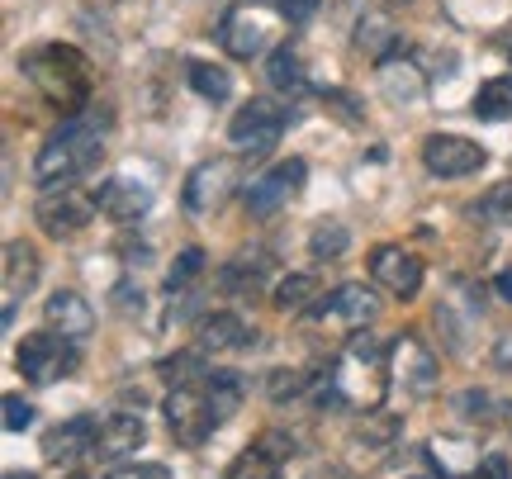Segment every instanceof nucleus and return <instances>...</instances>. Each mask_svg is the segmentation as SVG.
<instances>
[{
	"mask_svg": "<svg viewBox=\"0 0 512 479\" xmlns=\"http://www.w3.org/2000/svg\"><path fill=\"white\" fill-rule=\"evenodd\" d=\"M228 190H233L228 162H204V166H195L190 181H185V204H190L195 214H214V209L228 200Z\"/></svg>",
	"mask_w": 512,
	"mask_h": 479,
	"instance_id": "obj_13",
	"label": "nucleus"
},
{
	"mask_svg": "<svg viewBox=\"0 0 512 479\" xmlns=\"http://www.w3.org/2000/svg\"><path fill=\"white\" fill-rule=\"evenodd\" d=\"M266 81H271V86H275L280 95H304V91H309L304 62H299V53H294L290 43L271 53V62H266Z\"/></svg>",
	"mask_w": 512,
	"mask_h": 479,
	"instance_id": "obj_23",
	"label": "nucleus"
},
{
	"mask_svg": "<svg viewBox=\"0 0 512 479\" xmlns=\"http://www.w3.org/2000/svg\"><path fill=\"white\" fill-rule=\"evenodd\" d=\"M313 295H318V280L313 276H285L275 285V309L280 314H304L313 304Z\"/></svg>",
	"mask_w": 512,
	"mask_h": 479,
	"instance_id": "obj_27",
	"label": "nucleus"
},
{
	"mask_svg": "<svg viewBox=\"0 0 512 479\" xmlns=\"http://www.w3.org/2000/svg\"><path fill=\"white\" fill-rule=\"evenodd\" d=\"M19 67L57 110L81 114V105L91 100V67H86V57L76 53L72 43H43L34 53H24Z\"/></svg>",
	"mask_w": 512,
	"mask_h": 479,
	"instance_id": "obj_2",
	"label": "nucleus"
},
{
	"mask_svg": "<svg viewBox=\"0 0 512 479\" xmlns=\"http://www.w3.org/2000/svg\"><path fill=\"white\" fill-rule=\"evenodd\" d=\"M228 479H280V461H275L271 451L252 446V451H242L238 461L228 465Z\"/></svg>",
	"mask_w": 512,
	"mask_h": 479,
	"instance_id": "obj_29",
	"label": "nucleus"
},
{
	"mask_svg": "<svg viewBox=\"0 0 512 479\" xmlns=\"http://www.w3.org/2000/svg\"><path fill=\"white\" fill-rule=\"evenodd\" d=\"M275 10L290 19V24H309L318 15V0H275Z\"/></svg>",
	"mask_w": 512,
	"mask_h": 479,
	"instance_id": "obj_37",
	"label": "nucleus"
},
{
	"mask_svg": "<svg viewBox=\"0 0 512 479\" xmlns=\"http://www.w3.org/2000/svg\"><path fill=\"white\" fill-rule=\"evenodd\" d=\"M143 446V418H133V413H114V418H105L100 423V432H95V461H124V456H133Z\"/></svg>",
	"mask_w": 512,
	"mask_h": 479,
	"instance_id": "obj_14",
	"label": "nucleus"
},
{
	"mask_svg": "<svg viewBox=\"0 0 512 479\" xmlns=\"http://www.w3.org/2000/svg\"><path fill=\"white\" fill-rule=\"evenodd\" d=\"M389 370H394V380L403 389H413V394H427V389L437 385V361H432V351L422 347L418 337H403L389 347Z\"/></svg>",
	"mask_w": 512,
	"mask_h": 479,
	"instance_id": "obj_12",
	"label": "nucleus"
},
{
	"mask_svg": "<svg viewBox=\"0 0 512 479\" xmlns=\"http://www.w3.org/2000/svg\"><path fill=\"white\" fill-rule=\"evenodd\" d=\"M185 76H190V86H195L204 100H228V95H233V76L223 72V67H214V62H190Z\"/></svg>",
	"mask_w": 512,
	"mask_h": 479,
	"instance_id": "obj_28",
	"label": "nucleus"
},
{
	"mask_svg": "<svg viewBox=\"0 0 512 479\" xmlns=\"http://www.w3.org/2000/svg\"><path fill=\"white\" fill-rule=\"evenodd\" d=\"M219 285L228 290V295H238V299L261 295V285H266V257H238V261H228V266L219 271Z\"/></svg>",
	"mask_w": 512,
	"mask_h": 479,
	"instance_id": "obj_22",
	"label": "nucleus"
},
{
	"mask_svg": "<svg viewBox=\"0 0 512 479\" xmlns=\"http://www.w3.org/2000/svg\"><path fill=\"white\" fill-rule=\"evenodd\" d=\"M43 314H48V323H53L57 332H67L72 342H86V337L95 332V309L76 295V290H57V295H48Z\"/></svg>",
	"mask_w": 512,
	"mask_h": 479,
	"instance_id": "obj_16",
	"label": "nucleus"
},
{
	"mask_svg": "<svg viewBox=\"0 0 512 479\" xmlns=\"http://www.w3.org/2000/svg\"><path fill=\"white\" fill-rule=\"evenodd\" d=\"M242 394H247L242 375H233V370H209V380H204V399H209V408H214V423L219 427L228 423V418H238Z\"/></svg>",
	"mask_w": 512,
	"mask_h": 479,
	"instance_id": "obj_20",
	"label": "nucleus"
},
{
	"mask_svg": "<svg viewBox=\"0 0 512 479\" xmlns=\"http://www.w3.org/2000/svg\"><path fill=\"white\" fill-rule=\"evenodd\" d=\"M76 361H81V356H76V342L57 328L29 332L15 351V366L29 385H57V380H67L76 370Z\"/></svg>",
	"mask_w": 512,
	"mask_h": 479,
	"instance_id": "obj_3",
	"label": "nucleus"
},
{
	"mask_svg": "<svg viewBox=\"0 0 512 479\" xmlns=\"http://www.w3.org/2000/svg\"><path fill=\"white\" fill-rule=\"evenodd\" d=\"M166 423L176 432L181 446H204L209 432H214V408L204 399V385H176L166 394Z\"/></svg>",
	"mask_w": 512,
	"mask_h": 479,
	"instance_id": "obj_6",
	"label": "nucleus"
},
{
	"mask_svg": "<svg viewBox=\"0 0 512 479\" xmlns=\"http://www.w3.org/2000/svg\"><path fill=\"white\" fill-rule=\"evenodd\" d=\"M95 204H100V214L114 223H138L152 209V185L147 181H133V176H114L95 190Z\"/></svg>",
	"mask_w": 512,
	"mask_h": 479,
	"instance_id": "obj_10",
	"label": "nucleus"
},
{
	"mask_svg": "<svg viewBox=\"0 0 512 479\" xmlns=\"http://www.w3.org/2000/svg\"><path fill=\"white\" fill-rule=\"evenodd\" d=\"M494 366L503 370V375H512V328L498 332V342H494Z\"/></svg>",
	"mask_w": 512,
	"mask_h": 479,
	"instance_id": "obj_40",
	"label": "nucleus"
},
{
	"mask_svg": "<svg viewBox=\"0 0 512 479\" xmlns=\"http://www.w3.org/2000/svg\"><path fill=\"white\" fill-rule=\"evenodd\" d=\"M318 314H337L347 328H366L380 314V299L370 295L366 285H342V290L328 295V304H318Z\"/></svg>",
	"mask_w": 512,
	"mask_h": 479,
	"instance_id": "obj_18",
	"label": "nucleus"
},
{
	"mask_svg": "<svg viewBox=\"0 0 512 479\" xmlns=\"http://www.w3.org/2000/svg\"><path fill=\"white\" fill-rule=\"evenodd\" d=\"M290 124V110L285 105H275V100H247L238 114H233V124H228V143L242 152V157H261V152H271L280 143V133Z\"/></svg>",
	"mask_w": 512,
	"mask_h": 479,
	"instance_id": "obj_4",
	"label": "nucleus"
},
{
	"mask_svg": "<svg viewBox=\"0 0 512 479\" xmlns=\"http://www.w3.org/2000/svg\"><path fill=\"white\" fill-rule=\"evenodd\" d=\"M484 162H489V152L479 148V143H470V138H460V133H432V138L422 143V166H427L432 176H446V181L475 176Z\"/></svg>",
	"mask_w": 512,
	"mask_h": 479,
	"instance_id": "obj_7",
	"label": "nucleus"
},
{
	"mask_svg": "<svg viewBox=\"0 0 512 479\" xmlns=\"http://www.w3.org/2000/svg\"><path fill=\"white\" fill-rule=\"evenodd\" d=\"M347 247H351V233L342 228L337 219L328 223H318L309 233V257L313 261H337V257H347Z\"/></svg>",
	"mask_w": 512,
	"mask_h": 479,
	"instance_id": "obj_26",
	"label": "nucleus"
},
{
	"mask_svg": "<svg viewBox=\"0 0 512 479\" xmlns=\"http://www.w3.org/2000/svg\"><path fill=\"white\" fill-rule=\"evenodd\" d=\"M304 176H309L304 157L275 162L266 176H256V181L247 185V214H252V219H271V214H280V209L304 190Z\"/></svg>",
	"mask_w": 512,
	"mask_h": 479,
	"instance_id": "obj_5",
	"label": "nucleus"
},
{
	"mask_svg": "<svg viewBox=\"0 0 512 479\" xmlns=\"http://www.w3.org/2000/svg\"><path fill=\"white\" fill-rule=\"evenodd\" d=\"M162 375L171 380V389L176 385H204V380H209V370H204V361L195 356V351H176V356H166Z\"/></svg>",
	"mask_w": 512,
	"mask_h": 479,
	"instance_id": "obj_30",
	"label": "nucleus"
},
{
	"mask_svg": "<svg viewBox=\"0 0 512 479\" xmlns=\"http://www.w3.org/2000/svg\"><path fill=\"white\" fill-rule=\"evenodd\" d=\"M29 423H34V408L24 404L19 394H10V399H5V432H24Z\"/></svg>",
	"mask_w": 512,
	"mask_h": 479,
	"instance_id": "obj_36",
	"label": "nucleus"
},
{
	"mask_svg": "<svg viewBox=\"0 0 512 479\" xmlns=\"http://www.w3.org/2000/svg\"><path fill=\"white\" fill-rule=\"evenodd\" d=\"M219 38H223V48H228V57H256L261 53V43H266V29L256 24L247 10H233V15L223 19V29H219Z\"/></svg>",
	"mask_w": 512,
	"mask_h": 479,
	"instance_id": "obj_21",
	"label": "nucleus"
},
{
	"mask_svg": "<svg viewBox=\"0 0 512 479\" xmlns=\"http://www.w3.org/2000/svg\"><path fill=\"white\" fill-rule=\"evenodd\" d=\"M403 437V423L394 413H370L366 423L351 432V446H356V456H366V465H380Z\"/></svg>",
	"mask_w": 512,
	"mask_h": 479,
	"instance_id": "obj_17",
	"label": "nucleus"
},
{
	"mask_svg": "<svg viewBox=\"0 0 512 479\" xmlns=\"http://www.w3.org/2000/svg\"><path fill=\"white\" fill-rule=\"evenodd\" d=\"M304 479H351V475H347V470H337V465H313Z\"/></svg>",
	"mask_w": 512,
	"mask_h": 479,
	"instance_id": "obj_41",
	"label": "nucleus"
},
{
	"mask_svg": "<svg viewBox=\"0 0 512 479\" xmlns=\"http://www.w3.org/2000/svg\"><path fill=\"white\" fill-rule=\"evenodd\" d=\"M470 479H512V475H508V461H503V456H484V461H475V475Z\"/></svg>",
	"mask_w": 512,
	"mask_h": 479,
	"instance_id": "obj_39",
	"label": "nucleus"
},
{
	"mask_svg": "<svg viewBox=\"0 0 512 479\" xmlns=\"http://www.w3.org/2000/svg\"><path fill=\"white\" fill-rule=\"evenodd\" d=\"M413 479H418V475H413Z\"/></svg>",
	"mask_w": 512,
	"mask_h": 479,
	"instance_id": "obj_45",
	"label": "nucleus"
},
{
	"mask_svg": "<svg viewBox=\"0 0 512 479\" xmlns=\"http://www.w3.org/2000/svg\"><path fill=\"white\" fill-rule=\"evenodd\" d=\"M110 479H171V470L157 461H143V465H119Z\"/></svg>",
	"mask_w": 512,
	"mask_h": 479,
	"instance_id": "obj_38",
	"label": "nucleus"
},
{
	"mask_svg": "<svg viewBox=\"0 0 512 479\" xmlns=\"http://www.w3.org/2000/svg\"><path fill=\"white\" fill-rule=\"evenodd\" d=\"M475 214H484L489 223H512V181L494 185V190H489V195L479 200Z\"/></svg>",
	"mask_w": 512,
	"mask_h": 479,
	"instance_id": "obj_32",
	"label": "nucleus"
},
{
	"mask_svg": "<svg viewBox=\"0 0 512 479\" xmlns=\"http://www.w3.org/2000/svg\"><path fill=\"white\" fill-rule=\"evenodd\" d=\"M489 394L484 389H465V394H456V408L465 413V418H479V423H494V413H489Z\"/></svg>",
	"mask_w": 512,
	"mask_h": 479,
	"instance_id": "obj_34",
	"label": "nucleus"
},
{
	"mask_svg": "<svg viewBox=\"0 0 512 479\" xmlns=\"http://www.w3.org/2000/svg\"><path fill=\"white\" fill-rule=\"evenodd\" d=\"M389 5H413V0H389Z\"/></svg>",
	"mask_w": 512,
	"mask_h": 479,
	"instance_id": "obj_44",
	"label": "nucleus"
},
{
	"mask_svg": "<svg viewBox=\"0 0 512 479\" xmlns=\"http://www.w3.org/2000/svg\"><path fill=\"white\" fill-rule=\"evenodd\" d=\"M95 423L91 413H81V418H67V423H57L48 437H43V461L48 465H76L81 456H91L95 451Z\"/></svg>",
	"mask_w": 512,
	"mask_h": 479,
	"instance_id": "obj_11",
	"label": "nucleus"
},
{
	"mask_svg": "<svg viewBox=\"0 0 512 479\" xmlns=\"http://www.w3.org/2000/svg\"><path fill=\"white\" fill-rule=\"evenodd\" d=\"M356 48H361V53H370L375 62H389V53L399 48V34L389 29V19L366 15V19H361V29H356Z\"/></svg>",
	"mask_w": 512,
	"mask_h": 479,
	"instance_id": "obj_25",
	"label": "nucleus"
},
{
	"mask_svg": "<svg viewBox=\"0 0 512 479\" xmlns=\"http://www.w3.org/2000/svg\"><path fill=\"white\" fill-rule=\"evenodd\" d=\"M5 479H34V475H24V470H10V475H5Z\"/></svg>",
	"mask_w": 512,
	"mask_h": 479,
	"instance_id": "obj_43",
	"label": "nucleus"
},
{
	"mask_svg": "<svg viewBox=\"0 0 512 479\" xmlns=\"http://www.w3.org/2000/svg\"><path fill=\"white\" fill-rule=\"evenodd\" d=\"M105 152V114H72L62 129L48 133V143L34 157V181L38 185H67L86 176Z\"/></svg>",
	"mask_w": 512,
	"mask_h": 479,
	"instance_id": "obj_1",
	"label": "nucleus"
},
{
	"mask_svg": "<svg viewBox=\"0 0 512 479\" xmlns=\"http://www.w3.org/2000/svg\"><path fill=\"white\" fill-rule=\"evenodd\" d=\"M370 280L399 299H413L422 290V261L403 247H375L370 252Z\"/></svg>",
	"mask_w": 512,
	"mask_h": 479,
	"instance_id": "obj_8",
	"label": "nucleus"
},
{
	"mask_svg": "<svg viewBox=\"0 0 512 479\" xmlns=\"http://www.w3.org/2000/svg\"><path fill=\"white\" fill-rule=\"evenodd\" d=\"M494 290H498V295H503V299H508V304H512V271H503V276L494 280Z\"/></svg>",
	"mask_w": 512,
	"mask_h": 479,
	"instance_id": "obj_42",
	"label": "nucleus"
},
{
	"mask_svg": "<svg viewBox=\"0 0 512 479\" xmlns=\"http://www.w3.org/2000/svg\"><path fill=\"white\" fill-rule=\"evenodd\" d=\"M100 214V204L86 200V195H76V190H62L53 200L38 204V228L48 233V238H76L81 228H91V219Z\"/></svg>",
	"mask_w": 512,
	"mask_h": 479,
	"instance_id": "obj_9",
	"label": "nucleus"
},
{
	"mask_svg": "<svg viewBox=\"0 0 512 479\" xmlns=\"http://www.w3.org/2000/svg\"><path fill=\"white\" fill-rule=\"evenodd\" d=\"M204 271V252L200 247H185L181 257L171 261V276H166V285H171V290H181L185 280H195Z\"/></svg>",
	"mask_w": 512,
	"mask_h": 479,
	"instance_id": "obj_33",
	"label": "nucleus"
},
{
	"mask_svg": "<svg viewBox=\"0 0 512 479\" xmlns=\"http://www.w3.org/2000/svg\"><path fill=\"white\" fill-rule=\"evenodd\" d=\"M475 114L479 119H489V124L512 119V76H494V81H484V86H479Z\"/></svg>",
	"mask_w": 512,
	"mask_h": 479,
	"instance_id": "obj_24",
	"label": "nucleus"
},
{
	"mask_svg": "<svg viewBox=\"0 0 512 479\" xmlns=\"http://www.w3.org/2000/svg\"><path fill=\"white\" fill-rule=\"evenodd\" d=\"M304 389H313V370H271V375H266V394H271L275 404L299 399Z\"/></svg>",
	"mask_w": 512,
	"mask_h": 479,
	"instance_id": "obj_31",
	"label": "nucleus"
},
{
	"mask_svg": "<svg viewBox=\"0 0 512 479\" xmlns=\"http://www.w3.org/2000/svg\"><path fill=\"white\" fill-rule=\"evenodd\" d=\"M256 446H261V451H271L280 465H285L294 451H299V442H294L290 432H275V427H271V432H261V437H256Z\"/></svg>",
	"mask_w": 512,
	"mask_h": 479,
	"instance_id": "obj_35",
	"label": "nucleus"
},
{
	"mask_svg": "<svg viewBox=\"0 0 512 479\" xmlns=\"http://www.w3.org/2000/svg\"><path fill=\"white\" fill-rule=\"evenodd\" d=\"M38 285V252L29 242H10L5 247V323H15L19 295H29Z\"/></svg>",
	"mask_w": 512,
	"mask_h": 479,
	"instance_id": "obj_15",
	"label": "nucleus"
},
{
	"mask_svg": "<svg viewBox=\"0 0 512 479\" xmlns=\"http://www.w3.org/2000/svg\"><path fill=\"white\" fill-rule=\"evenodd\" d=\"M256 342V332L242 323L238 314H209L200 323V347L204 351H247Z\"/></svg>",
	"mask_w": 512,
	"mask_h": 479,
	"instance_id": "obj_19",
	"label": "nucleus"
}]
</instances>
